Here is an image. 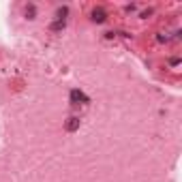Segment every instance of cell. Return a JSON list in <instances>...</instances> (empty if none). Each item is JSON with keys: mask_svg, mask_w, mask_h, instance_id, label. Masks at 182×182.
<instances>
[{"mask_svg": "<svg viewBox=\"0 0 182 182\" xmlns=\"http://www.w3.org/2000/svg\"><path fill=\"white\" fill-rule=\"evenodd\" d=\"M69 97H71V105H88V103H90V97H86L81 90H77V88L71 90Z\"/></svg>", "mask_w": 182, "mask_h": 182, "instance_id": "1", "label": "cell"}, {"mask_svg": "<svg viewBox=\"0 0 182 182\" xmlns=\"http://www.w3.org/2000/svg\"><path fill=\"white\" fill-rule=\"evenodd\" d=\"M79 124H81V120H79L77 116H71V118H66V122H64V131L75 133V131L79 129Z\"/></svg>", "mask_w": 182, "mask_h": 182, "instance_id": "2", "label": "cell"}, {"mask_svg": "<svg viewBox=\"0 0 182 182\" xmlns=\"http://www.w3.org/2000/svg\"><path fill=\"white\" fill-rule=\"evenodd\" d=\"M105 19H107V13H105V11H103L101 7L92 11V21H97V24H103Z\"/></svg>", "mask_w": 182, "mask_h": 182, "instance_id": "3", "label": "cell"}, {"mask_svg": "<svg viewBox=\"0 0 182 182\" xmlns=\"http://www.w3.org/2000/svg\"><path fill=\"white\" fill-rule=\"evenodd\" d=\"M66 15H69V7H58V11H56V19L66 21Z\"/></svg>", "mask_w": 182, "mask_h": 182, "instance_id": "4", "label": "cell"}, {"mask_svg": "<svg viewBox=\"0 0 182 182\" xmlns=\"http://www.w3.org/2000/svg\"><path fill=\"white\" fill-rule=\"evenodd\" d=\"M24 15H26L28 19H34V17H37V7H34V5H26Z\"/></svg>", "mask_w": 182, "mask_h": 182, "instance_id": "5", "label": "cell"}, {"mask_svg": "<svg viewBox=\"0 0 182 182\" xmlns=\"http://www.w3.org/2000/svg\"><path fill=\"white\" fill-rule=\"evenodd\" d=\"M64 26H66V21H60V19H56V21H52V30L54 32H60V30H64Z\"/></svg>", "mask_w": 182, "mask_h": 182, "instance_id": "6", "label": "cell"}, {"mask_svg": "<svg viewBox=\"0 0 182 182\" xmlns=\"http://www.w3.org/2000/svg\"><path fill=\"white\" fill-rule=\"evenodd\" d=\"M135 9H137V5H126V7H124V11H126V13H133Z\"/></svg>", "mask_w": 182, "mask_h": 182, "instance_id": "7", "label": "cell"}, {"mask_svg": "<svg viewBox=\"0 0 182 182\" xmlns=\"http://www.w3.org/2000/svg\"><path fill=\"white\" fill-rule=\"evenodd\" d=\"M148 15H152V9H148V11H142V17H148Z\"/></svg>", "mask_w": 182, "mask_h": 182, "instance_id": "8", "label": "cell"}]
</instances>
